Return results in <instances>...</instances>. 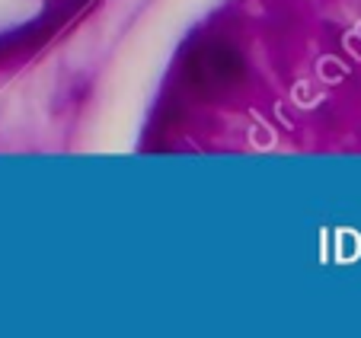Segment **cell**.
Segmentation results:
<instances>
[{"label": "cell", "instance_id": "cell-1", "mask_svg": "<svg viewBox=\"0 0 361 338\" xmlns=\"http://www.w3.org/2000/svg\"><path fill=\"white\" fill-rule=\"evenodd\" d=\"M240 70H243V64H240V54L233 51V48H224V45L204 48L202 58H198V64H195V77L208 89L231 87V83L240 77Z\"/></svg>", "mask_w": 361, "mask_h": 338}]
</instances>
